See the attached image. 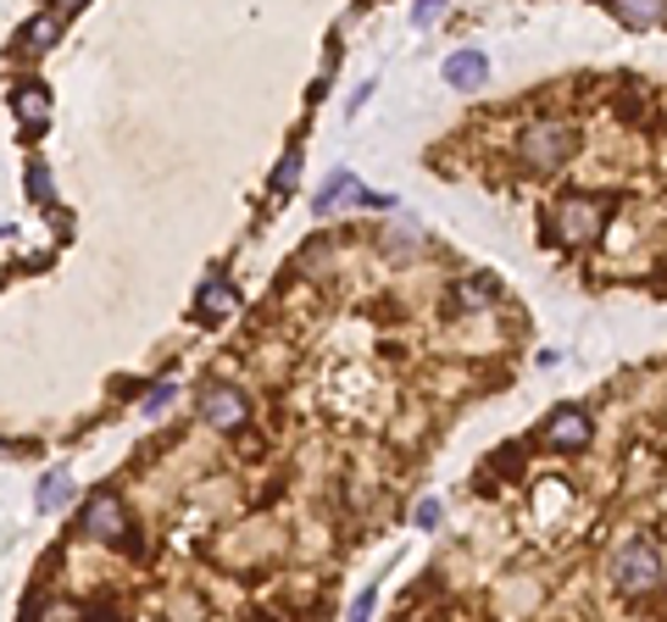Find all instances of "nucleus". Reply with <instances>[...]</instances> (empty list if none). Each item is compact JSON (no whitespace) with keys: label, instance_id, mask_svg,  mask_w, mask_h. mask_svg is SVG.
I'll list each match as a JSON object with an SVG mask.
<instances>
[{"label":"nucleus","instance_id":"nucleus-19","mask_svg":"<svg viewBox=\"0 0 667 622\" xmlns=\"http://www.w3.org/2000/svg\"><path fill=\"white\" fill-rule=\"evenodd\" d=\"M12 451H18V444H7V439H0V456H12Z\"/></svg>","mask_w":667,"mask_h":622},{"label":"nucleus","instance_id":"nucleus-4","mask_svg":"<svg viewBox=\"0 0 667 622\" xmlns=\"http://www.w3.org/2000/svg\"><path fill=\"white\" fill-rule=\"evenodd\" d=\"M590 433H596V422H590V411H578V406L556 411V417L540 428V439L556 444V451H584V444H590Z\"/></svg>","mask_w":667,"mask_h":622},{"label":"nucleus","instance_id":"nucleus-18","mask_svg":"<svg viewBox=\"0 0 667 622\" xmlns=\"http://www.w3.org/2000/svg\"><path fill=\"white\" fill-rule=\"evenodd\" d=\"M167 400H173V384H156V389H150V400H145V411H161Z\"/></svg>","mask_w":667,"mask_h":622},{"label":"nucleus","instance_id":"nucleus-1","mask_svg":"<svg viewBox=\"0 0 667 622\" xmlns=\"http://www.w3.org/2000/svg\"><path fill=\"white\" fill-rule=\"evenodd\" d=\"M573 150H578V134H573L567 123H534V128L518 139V156H523L529 172H556V167L573 161Z\"/></svg>","mask_w":667,"mask_h":622},{"label":"nucleus","instance_id":"nucleus-16","mask_svg":"<svg viewBox=\"0 0 667 622\" xmlns=\"http://www.w3.org/2000/svg\"><path fill=\"white\" fill-rule=\"evenodd\" d=\"M429 23H440V7H434V0H423V7H411V29H429Z\"/></svg>","mask_w":667,"mask_h":622},{"label":"nucleus","instance_id":"nucleus-17","mask_svg":"<svg viewBox=\"0 0 667 622\" xmlns=\"http://www.w3.org/2000/svg\"><path fill=\"white\" fill-rule=\"evenodd\" d=\"M373 600H378V589H362L357 606H351V622H368V617H373Z\"/></svg>","mask_w":667,"mask_h":622},{"label":"nucleus","instance_id":"nucleus-5","mask_svg":"<svg viewBox=\"0 0 667 622\" xmlns=\"http://www.w3.org/2000/svg\"><path fill=\"white\" fill-rule=\"evenodd\" d=\"M201 411H206L212 428H239L250 406H245L239 389H228V384H206V389H201Z\"/></svg>","mask_w":667,"mask_h":622},{"label":"nucleus","instance_id":"nucleus-11","mask_svg":"<svg viewBox=\"0 0 667 622\" xmlns=\"http://www.w3.org/2000/svg\"><path fill=\"white\" fill-rule=\"evenodd\" d=\"M67 12H72V7H50V12H39V18L23 29V45H29V50H50L56 34H61V23H67Z\"/></svg>","mask_w":667,"mask_h":622},{"label":"nucleus","instance_id":"nucleus-15","mask_svg":"<svg viewBox=\"0 0 667 622\" xmlns=\"http://www.w3.org/2000/svg\"><path fill=\"white\" fill-rule=\"evenodd\" d=\"M29 195H34L39 206H56V190H50V172H45L39 161L29 167Z\"/></svg>","mask_w":667,"mask_h":622},{"label":"nucleus","instance_id":"nucleus-3","mask_svg":"<svg viewBox=\"0 0 667 622\" xmlns=\"http://www.w3.org/2000/svg\"><path fill=\"white\" fill-rule=\"evenodd\" d=\"M612 578H618L623 595H645V589L662 584V556H656L645 540H629V545L618 551V562H612Z\"/></svg>","mask_w":667,"mask_h":622},{"label":"nucleus","instance_id":"nucleus-20","mask_svg":"<svg viewBox=\"0 0 667 622\" xmlns=\"http://www.w3.org/2000/svg\"><path fill=\"white\" fill-rule=\"evenodd\" d=\"M7 234H12V223H0V239H7Z\"/></svg>","mask_w":667,"mask_h":622},{"label":"nucleus","instance_id":"nucleus-10","mask_svg":"<svg viewBox=\"0 0 667 622\" xmlns=\"http://www.w3.org/2000/svg\"><path fill=\"white\" fill-rule=\"evenodd\" d=\"M612 18H618L623 29H662V23H667V7H656V0H618Z\"/></svg>","mask_w":667,"mask_h":622},{"label":"nucleus","instance_id":"nucleus-2","mask_svg":"<svg viewBox=\"0 0 667 622\" xmlns=\"http://www.w3.org/2000/svg\"><path fill=\"white\" fill-rule=\"evenodd\" d=\"M607 217H612V201H607V195H584V190H567V195L556 201V234H562L567 245H584V239H596Z\"/></svg>","mask_w":667,"mask_h":622},{"label":"nucleus","instance_id":"nucleus-9","mask_svg":"<svg viewBox=\"0 0 667 622\" xmlns=\"http://www.w3.org/2000/svg\"><path fill=\"white\" fill-rule=\"evenodd\" d=\"M234 312H239V290H234L223 273H217V279H206V284H201V317H212V323H217V317H234Z\"/></svg>","mask_w":667,"mask_h":622},{"label":"nucleus","instance_id":"nucleus-14","mask_svg":"<svg viewBox=\"0 0 667 622\" xmlns=\"http://www.w3.org/2000/svg\"><path fill=\"white\" fill-rule=\"evenodd\" d=\"M295 178H301V150H290V156L279 161V172H273V195H290V190H295Z\"/></svg>","mask_w":667,"mask_h":622},{"label":"nucleus","instance_id":"nucleus-12","mask_svg":"<svg viewBox=\"0 0 667 622\" xmlns=\"http://www.w3.org/2000/svg\"><path fill=\"white\" fill-rule=\"evenodd\" d=\"M72 495H78V484H72V473H67V467H56V473H45V478H39V511H45V517H50V511H61Z\"/></svg>","mask_w":667,"mask_h":622},{"label":"nucleus","instance_id":"nucleus-13","mask_svg":"<svg viewBox=\"0 0 667 622\" xmlns=\"http://www.w3.org/2000/svg\"><path fill=\"white\" fill-rule=\"evenodd\" d=\"M346 195H362V190H357V178H351V172H334V178H328V190L317 195V212H334V201H346Z\"/></svg>","mask_w":667,"mask_h":622},{"label":"nucleus","instance_id":"nucleus-8","mask_svg":"<svg viewBox=\"0 0 667 622\" xmlns=\"http://www.w3.org/2000/svg\"><path fill=\"white\" fill-rule=\"evenodd\" d=\"M12 112H18V123L29 128V134H45V123H50V95L39 83H29V89H18L12 95Z\"/></svg>","mask_w":667,"mask_h":622},{"label":"nucleus","instance_id":"nucleus-7","mask_svg":"<svg viewBox=\"0 0 667 622\" xmlns=\"http://www.w3.org/2000/svg\"><path fill=\"white\" fill-rule=\"evenodd\" d=\"M484 78H489L484 50H451V56H445V83H451V89H478Z\"/></svg>","mask_w":667,"mask_h":622},{"label":"nucleus","instance_id":"nucleus-6","mask_svg":"<svg viewBox=\"0 0 667 622\" xmlns=\"http://www.w3.org/2000/svg\"><path fill=\"white\" fill-rule=\"evenodd\" d=\"M128 522H123V506H117V495H95L90 506H83V533L90 540H117Z\"/></svg>","mask_w":667,"mask_h":622}]
</instances>
